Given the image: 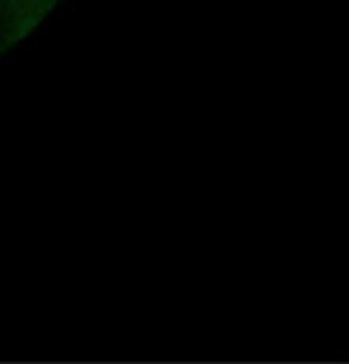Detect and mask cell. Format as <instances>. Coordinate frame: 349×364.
<instances>
[]
</instances>
